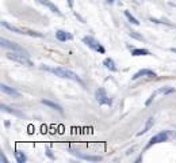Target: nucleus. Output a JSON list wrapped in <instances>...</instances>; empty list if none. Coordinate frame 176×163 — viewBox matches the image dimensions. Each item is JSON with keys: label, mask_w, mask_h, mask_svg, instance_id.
<instances>
[{"label": "nucleus", "mask_w": 176, "mask_h": 163, "mask_svg": "<svg viewBox=\"0 0 176 163\" xmlns=\"http://www.w3.org/2000/svg\"><path fill=\"white\" fill-rule=\"evenodd\" d=\"M171 52H174V53H176V48H171Z\"/></svg>", "instance_id": "25"}, {"label": "nucleus", "mask_w": 176, "mask_h": 163, "mask_svg": "<svg viewBox=\"0 0 176 163\" xmlns=\"http://www.w3.org/2000/svg\"><path fill=\"white\" fill-rule=\"evenodd\" d=\"M0 88H2V91L4 92V94H7V95H11V97H14V98H19V97H20V92H19V91H16V90H15V88H12V87H8V86H7V84H4V83H2Z\"/></svg>", "instance_id": "10"}, {"label": "nucleus", "mask_w": 176, "mask_h": 163, "mask_svg": "<svg viewBox=\"0 0 176 163\" xmlns=\"http://www.w3.org/2000/svg\"><path fill=\"white\" fill-rule=\"evenodd\" d=\"M141 76L155 77V76H156V72H155V71H152V69H141V71H138L136 75L132 77V79H133V80H136V79H138V77H141Z\"/></svg>", "instance_id": "12"}, {"label": "nucleus", "mask_w": 176, "mask_h": 163, "mask_svg": "<svg viewBox=\"0 0 176 163\" xmlns=\"http://www.w3.org/2000/svg\"><path fill=\"white\" fill-rule=\"evenodd\" d=\"M125 15H126L127 19H129V22H132L133 25H136V26L140 25V22H138V21L136 19V18H134V16L132 15V14H130V11H125Z\"/></svg>", "instance_id": "20"}, {"label": "nucleus", "mask_w": 176, "mask_h": 163, "mask_svg": "<svg viewBox=\"0 0 176 163\" xmlns=\"http://www.w3.org/2000/svg\"><path fill=\"white\" fill-rule=\"evenodd\" d=\"M38 3H41L42 6H45V7H47L52 12H54V14H57V15H61V11L58 10V7L57 6H54L53 3L50 2V0H37Z\"/></svg>", "instance_id": "11"}, {"label": "nucleus", "mask_w": 176, "mask_h": 163, "mask_svg": "<svg viewBox=\"0 0 176 163\" xmlns=\"http://www.w3.org/2000/svg\"><path fill=\"white\" fill-rule=\"evenodd\" d=\"M153 124H155V118L153 117H149L148 120H147V122H145V127H144V129H142L141 132H138L137 133V136H142L144 135V133H147L149 129H151L152 127H153Z\"/></svg>", "instance_id": "14"}, {"label": "nucleus", "mask_w": 176, "mask_h": 163, "mask_svg": "<svg viewBox=\"0 0 176 163\" xmlns=\"http://www.w3.org/2000/svg\"><path fill=\"white\" fill-rule=\"evenodd\" d=\"M0 162L2 163H8V161H7V158H6V155L2 152V155H0Z\"/></svg>", "instance_id": "22"}, {"label": "nucleus", "mask_w": 176, "mask_h": 163, "mask_svg": "<svg viewBox=\"0 0 176 163\" xmlns=\"http://www.w3.org/2000/svg\"><path fill=\"white\" fill-rule=\"evenodd\" d=\"M7 58L18 63V64H20V65H26V67H33L34 65L33 64V61L27 57V54L22 53V52H14V50L8 52V53H7Z\"/></svg>", "instance_id": "2"}, {"label": "nucleus", "mask_w": 176, "mask_h": 163, "mask_svg": "<svg viewBox=\"0 0 176 163\" xmlns=\"http://www.w3.org/2000/svg\"><path fill=\"white\" fill-rule=\"evenodd\" d=\"M2 25L4 26L6 29H8V30L14 31V33H18V34H23V35H31V37H43V34H41L38 31H31V30H26V29H19V27H15V26L7 23V22L3 21Z\"/></svg>", "instance_id": "4"}, {"label": "nucleus", "mask_w": 176, "mask_h": 163, "mask_svg": "<svg viewBox=\"0 0 176 163\" xmlns=\"http://www.w3.org/2000/svg\"><path fill=\"white\" fill-rule=\"evenodd\" d=\"M133 56H151V52L148 49H140V48H134L132 49Z\"/></svg>", "instance_id": "18"}, {"label": "nucleus", "mask_w": 176, "mask_h": 163, "mask_svg": "<svg viewBox=\"0 0 176 163\" xmlns=\"http://www.w3.org/2000/svg\"><path fill=\"white\" fill-rule=\"evenodd\" d=\"M56 38L61 42H65V41H70L73 40V35L70 34L69 31H65V30H57L56 31Z\"/></svg>", "instance_id": "9"}, {"label": "nucleus", "mask_w": 176, "mask_h": 163, "mask_svg": "<svg viewBox=\"0 0 176 163\" xmlns=\"http://www.w3.org/2000/svg\"><path fill=\"white\" fill-rule=\"evenodd\" d=\"M95 98H96V102H98L99 105H106V106L113 105V102H111V99L108 98L106 90L102 88V87H99L98 90L95 91Z\"/></svg>", "instance_id": "5"}, {"label": "nucleus", "mask_w": 176, "mask_h": 163, "mask_svg": "<svg viewBox=\"0 0 176 163\" xmlns=\"http://www.w3.org/2000/svg\"><path fill=\"white\" fill-rule=\"evenodd\" d=\"M15 158H16V162L18 163H25L26 161H27V158H26V155L23 152H20L19 150L15 151Z\"/></svg>", "instance_id": "19"}, {"label": "nucleus", "mask_w": 176, "mask_h": 163, "mask_svg": "<svg viewBox=\"0 0 176 163\" xmlns=\"http://www.w3.org/2000/svg\"><path fill=\"white\" fill-rule=\"evenodd\" d=\"M0 45H2V48H4V49H10V50H14V52H22V53H26V54H27V52H26L22 46H19L18 44L12 42V41L6 40V38H2V40H0Z\"/></svg>", "instance_id": "6"}, {"label": "nucleus", "mask_w": 176, "mask_h": 163, "mask_svg": "<svg viewBox=\"0 0 176 163\" xmlns=\"http://www.w3.org/2000/svg\"><path fill=\"white\" fill-rule=\"evenodd\" d=\"M115 2V0H107V3H110V4H111V3H114Z\"/></svg>", "instance_id": "26"}, {"label": "nucleus", "mask_w": 176, "mask_h": 163, "mask_svg": "<svg viewBox=\"0 0 176 163\" xmlns=\"http://www.w3.org/2000/svg\"><path fill=\"white\" fill-rule=\"evenodd\" d=\"M72 154H73V155H76L77 158L84 159V161H89V162H99V161H102V158H100V156H92V155H84V154L73 152V151H72Z\"/></svg>", "instance_id": "13"}, {"label": "nucleus", "mask_w": 176, "mask_h": 163, "mask_svg": "<svg viewBox=\"0 0 176 163\" xmlns=\"http://www.w3.org/2000/svg\"><path fill=\"white\" fill-rule=\"evenodd\" d=\"M68 4L69 7H73V0H68Z\"/></svg>", "instance_id": "24"}, {"label": "nucleus", "mask_w": 176, "mask_h": 163, "mask_svg": "<svg viewBox=\"0 0 176 163\" xmlns=\"http://www.w3.org/2000/svg\"><path fill=\"white\" fill-rule=\"evenodd\" d=\"M43 103V105H46V106H49V107H52V109H54V110H57V112H60V113H62V107L58 105V103H56V102H53V101H49V99H42L41 101Z\"/></svg>", "instance_id": "16"}, {"label": "nucleus", "mask_w": 176, "mask_h": 163, "mask_svg": "<svg viewBox=\"0 0 176 163\" xmlns=\"http://www.w3.org/2000/svg\"><path fill=\"white\" fill-rule=\"evenodd\" d=\"M46 154H47V156H49V158H52V159H54V156H53V154H52V151L49 150V148H47V150H46Z\"/></svg>", "instance_id": "23"}, {"label": "nucleus", "mask_w": 176, "mask_h": 163, "mask_svg": "<svg viewBox=\"0 0 176 163\" xmlns=\"http://www.w3.org/2000/svg\"><path fill=\"white\" fill-rule=\"evenodd\" d=\"M174 91H175L174 88H169V87H163V88H159V90H156V91H155V92H153V94L151 95V97H149V99L147 101V103H145V105L149 106V105H151V103H152V101H153V99H155V98H156L159 94L167 95V94H171V92H174Z\"/></svg>", "instance_id": "8"}, {"label": "nucleus", "mask_w": 176, "mask_h": 163, "mask_svg": "<svg viewBox=\"0 0 176 163\" xmlns=\"http://www.w3.org/2000/svg\"><path fill=\"white\" fill-rule=\"evenodd\" d=\"M167 140H168V133H167V132H160V133H157L156 136H153V137L149 140L148 148L152 147V146H155V144L164 143V142H167Z\"/></svg>", "instance_id": "7"}, {"label": "nucleus", "mask_w": 176, "mask_h": 163, "mask_svg": "<svg viewBox=\"0 0 176 163\" xmlns=\"http://www.w3.org/2000/svg\"><path fill=\"white\" fill-rule=\"evenodd\" d=\"M53 73H56L57 76L62 77V79H69V80H73V82H77V83L80 84H84L83 80L80 79V76L77 75V73H74L73 71H70L68 68H64V67H57V68H53L50 69Z\"/></svg>", "instance_id": "1"}, {"label": "nucleus", "mask_w": 176, "mask_h": 163, "mask_svg": "<svg viewBox=\"0 0 176 163\" xmlns=\"http://www.w3.org/2000/svg\"><path fill=\"white\" fill-rule=\"evenodd\" d=\"M103 65L106 67L107 69H110V71H113V72L117 71V67H115V63H114L113 58H110V57L104 58V60H103Z\"/></svg>", "instance_id": "17"}, {"label": "nucleus", "mask_w": 176, "mask_h": 163, "mask_svg": "<svg viewBox=\"0 0 176 163\" xmlns=\"http://www.w3.org/2000/svg\"><path fill=\"white\" fill-rule=\"evenodd\" d=\"M83 42H84L88 48H91L92 50L99 52V53H106V49L103 48L102 44H100L98 40L93 38V37H91V35H85V37H83Z\"/></svg>", "instance_id": "3"}, {"label": "nucleus", "mask_w": 176, "mask_h": 163, "mask_svg": "<svg viewBox=\"0 0 176 163\" xmlns=\"http://www.w3.org/2000/svg\"><path fill=\"white\" fill-rule=\"evenodd\" d=\"M2 110L3 112H6V113H10V114H14V116H16V117H23V113H20V112H18V110H15L12 109V107H8L7 105H4V103H2Z\"/></svg>", "instance_id": "15"}, {"label": "nucleus", "mask_w": 176, "mask_h": 163, "mask_svg": "<svg viewBox=\"0 0 176 163\" xmlns=\"http://www.w3.org/2000/svg\"><path fill=\"white\" fill-rule=\"evenodd\" d=\"M129 35H130V37H133V38H136V40H140V41H144V40H145L144 37L140 35L137 31H130V33H129Z\"/></svg>", "instance_id": "21"}]
</instances>
